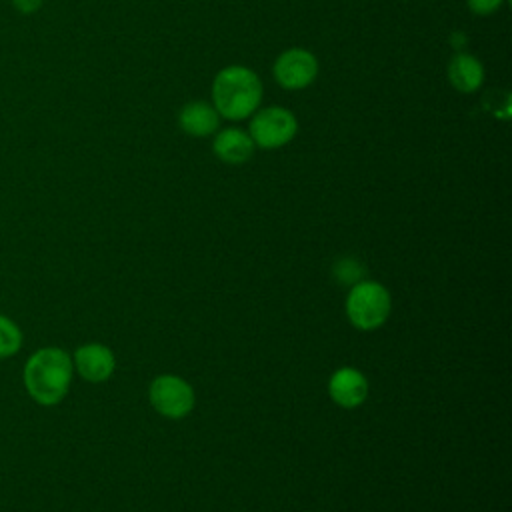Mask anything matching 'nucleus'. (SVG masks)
<instances>
[{
	"instance_id": "obj_1",
	"label": "nucleus",
	"mask_w": 512,
	"mask_h": 512,
	"mask_svg": "<svg viewBox=\"0 0 512 512\" xmlns=\"http://www.w3.org/2000/svg\"><path fill=\"white\" fill-rule=\"evenodd\" d=\"M72 358L66 350L46 346L36 350L24 364V386L34 402L42 406L58 404L70 390Z\"/></svg>"
},
{
	"instance_id": "obj_2",
	"label": "nucleus",
	"mask_w": 512,
	"mask_h": 512,
	"mask_svg": "<svg viewBox=\"0 0 512 512\" xmlns=\"http://www.w3.org/2000/svg\"><path fill=\"white\" fill-rule=\"evenodd\" d=\"M262 100V82L246 66L232 64L222 68L212 82V106L226 120L252 116Z\"/></svg>"
},
{
	"instance_id": "obj_3",
	"label": "nucleus",
	"mask_w": 512,
	"mask_h": 512,
	"mask_svg": "<svg viewBox=\"0 0 512 512\" xmlns=\"http://www.w3.org/2000/svg\"><path fill=\"white\" fill-rule=\"evenodd\" d=\"M392 310L390 292L372 280L356 282L346 298V316L358 330L380 328Z\"/></svg>"
},
{
	"instance_id": "obj_4",
	"label": "nucleus",
	"mask_w": 512,
	"mask_h": 512,
	"mask_svg": "<svg viewBox=\"0 0 512 512\" xmlns=\"http://www.w3.org/2000/svg\"><path fill=\"white\" fill-rule=\"evenodd\" d=\"M298 132L296 116L282 106H270L256 110L250 120V138L254 146L274 150L286 146Z\"/></svg>"
},
{
	"instance_id": "obj_5",
	"label": "nucleus",
	"mask_w": 512,
	"mask_h": 512,
	"mask_svg": "<svg viewBox=\"0 0 512 512\" xmlns=\"http://www.w3.org/2000/svg\"><path fill=\"white\" fill-rule=\"evenodd\" d=\"M150 402L166 418H184L194 408L192 386L174 374H162L150 384Z\"/></svg>"
},
{
	"instance_id": "obj_6",
	"label": "nucleus",
	"mask_w": 512,
	"mask_h": 512,
	"mask_svg": "<svg viewBox=\"0 0 512 512\" xmlns=\"http://www.w3.org/2000/svg\"><path fill=\"white\" fill-rule=\"evenodd\" d=\"M272 74L282 88L302 90L316 80L318 60L310 50L288 48L276 58L272 66Z\"/></svg>"
},
{
	"instance_id": "obj_7",
	"label": "nucleus",
	"mask_w": 512,
	"mask_h": 512,
	"mask_svg": "<svg viewBox=\"0 0 512 512\" xmlns=\"http://www.w3.org/2000/svg\"><path fill=\"white\" fill-rule=\"evenodd\" d=\"M72 364L76 366L78 374L88 382H104L112 376L116 368L112 350L98 342H88L76 348Z\"/></svg>"
},
{
	"instance_id": "obj_8",
	"label": "nucleus",
	"mask_w": 512,
	"mask_h": 512,
	"mask_svg": "<svg viewBox=\"0 0 512 512\" xmlns=\"http://www.w3.org/2000/svg\"><path fill=\"white\" fill-rule=\"evenodd\" d=\"M328 394L338 406H342L346 410L358 408L368 396V380L356 368H350V366L338 368L330 376Z\"/></svg>"
},
{
	"instance_id": "obj_9",
	"label": "nucleus",
	"mask_w": 512,
	"mask_h": 512,
	"mask_svg": "<svg viewBox=\"0 0 512 512\" xmlns=\"http://www.w3.org/2000/svg\"><path fill=\"white\" fill-rule=\"evenodd\" d=\"M178 124L180 128L194 138H204L210 136L218 130L220 126V114L216 108L204 100H194L182 106L178 114Z\"/></svg>"
},
{
	"instance_id": "obj_10",
	"label": "nucleus",
	"mask_w": 512,
	"mask_h": 512,
	"mask_svg": "<svg viewBox=\"0 0 512 512\" xmlns=\"http://www.w3.org/2000/svg\"><path fill=\"white\" fill-rule=\"evenodd\" d=\"M212 150L226 164H244L254 152V142L250 134L240 128H224L216 132Z\"/></svg>"
},
{
	"instance_id": "obj_11",
	"label": "nucleus",
	"mask_w": 512,
	"mask_h": 512,
	"mask_svg": "<svg viewBox=\"0 0 512 512\" xmlns=\"http://www.w3.org/2000/svg\"><path fill=\"white\" fill-rule=\"evenodd\" d=\"M448 80L458 92H476L484 82V66L476 56L458 52L448 64Z\"/></svg>"
},
{
	"instance_id": "obj_12",
	"label": "nucleus",
	"mask_w": 512,
	"mask_h": 512,
	"mask_svg": "<svg viewBox=\"0 0 512 512\" xmlns=\"http://www.w3.org/2000/svg\"><path fill=\"white\" fill-rule=\"evenodd\" d=\"M22 330L14 320L0 314V360L14 356L22 348Z\"/></svg>"
},
{
	"instance_id": "obj_13",
	"label": "nucleus",
	"mask_w": 512,
	"mask_h": 512,
	"mask_svg": "<svg viewBox=\"0 0 512 512\" xmlns=\"http://www.w3.org/2000/svg\"><path fill=\"white\" fill-rule=\"evenodd\" d=\"M504 2L506 0H466L470 12L476 16H488V14L496 12Z\"/></svg>"
},
{
	"instance_id": "obj_14",
	"label": "nucleus",
	"mask_w": 512,
	"mask_h": 512,
	"mask_svg": "<svg viewBox=\"0 0 512 512\" xmlns=\"http://www.w3.org/2000/svg\"><path fill=\"white\" fill-rule=\"evenodd\" d=\"M12 6L20 12V14H34L40 10L44 0H10Z\"/></svg>"
}]
</instances>
